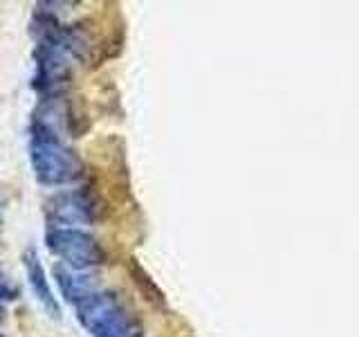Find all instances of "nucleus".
<instances>
[{
    "mask_svg": "<svg viewBox=\"0 0 359 337\" xmlns=\"http://www.w3.org/2000/svg\"><path fill=\"white\" fill-rule=\"evenodd\" d=\"M29 166L36 183L43 187H61L81 176L76 155L56 138L50 124L34 121L29 140Z\"/></svg>",
    "mask_w": 359,
    "mask_h": 337,
    "instance_id": "obj_1",
    "label": "nucleus"
},
{
    "mask_svg": "<svg viewBox=\"0 0 359 337\" xmlns=\"http://www.w3.org/2000/svg\"><path fill=\"white\" fill-rule=\"evenodd\" d=\"M76 317L93 337H133L130 326L119 303L108 295L88 297L76 306Z\"/></svg>",
    "mask_w": 359,
    "mask_h": 337,
    "instance_id": "obj_2",
    "label": "nucleus"
},
{
    "mask_svg": "<svg viewBox=\"0 0 359 337\" xmlns=\"http://www.w3.org/2000/svg\"><path fill=\"white\" fill-rule=\"evenodd\" d=\"M45 245L61 263L72 270H86L99 263L101 258L97 241L76 227H50L45 234Z\"/></svg>",
    "mask_w": 359,
    "mask_h": 337,
    "instance_id": "obj_3",
    "label": "nucleus"
},
{
    "mask_svg": "<svg viewBox=\"0 0 359 337\" xmlns=\"http://www.w3.org/2000/svg\"><path fill=\"white\" fill-rule=\"evenodd\" d=\"M22 265H25V275H27V281H29V288H32V295L36 299L43 310L50 315V317H61V310H59V303L54 299V292L50 288V279L45 275V270L41 265V258L36 254L34 247L22 254Z\"/></svg>",
    "mask_w": 359,
    "mask_h": 337,
    "instance_id": "obj_4",
    "label": "nucleus"
},
{
    "mask_svg": "<svg viewBox=\"0 0 359 337\" xmlns=\"http://www.w3.org/2000/svg\"><path fill=\"white\" fill-rule=\"evenodd\" d=\"M54 281L59 286L61 297L72 303L76 308L79 303H83L88 297L95 295V286H93V277H88L81 270H72V267H63L56 265L54 267Z\"/></svg>",
    "mask_w": 359,
    "mask_h": 337,
    "instance_id": "obj_5",
    "label": "nucleus"
},
{
    "mask_svg": "<svg viewBox=\"0 0 359 337\" xmlns=\"http://www.w3.org/2000/svg\"><path fill=\"white\" fill-rule=\"evenodd\" d=\"M50 213L54 218V225H50V227H72V225L90 218L88 202L79 194H65L54 198Z\"/></svg>",
    "mask_w": 359,
    "mask_h": 337,
    "instance_id": "obj_6",
    "label": "nucleus"
},
{
    "mask_svg": "<svg viewBox=\"0 0 359 337\" xmlns=\"http://www.w3.org/2000/svg\"><path fill=\"white\" fill-rule=\"evenodd\" d=\"M11 299V290L5 286V281L0 279V317H3V310H5V301Z\"/></svg>",
    "mask_w": 359,
    "mask_h": 337,
    "instance_id": "obj_7",
    "label": "nucleus"
},
{
    "mask_svg": "<svg viewBox=\"0 0 359 337\" xmlns=\"http://www.w3.org/2000/svg\"><path fill=\"white\" fill-rule=\"evenodd\" d=\"M0 337H3V335H0Z\"/></svg>",
    "mask_w": 359,
    "mask_h": 337,
    "instance_id": "obj_8",
    "label": "nucleus"
}]
</instances>
